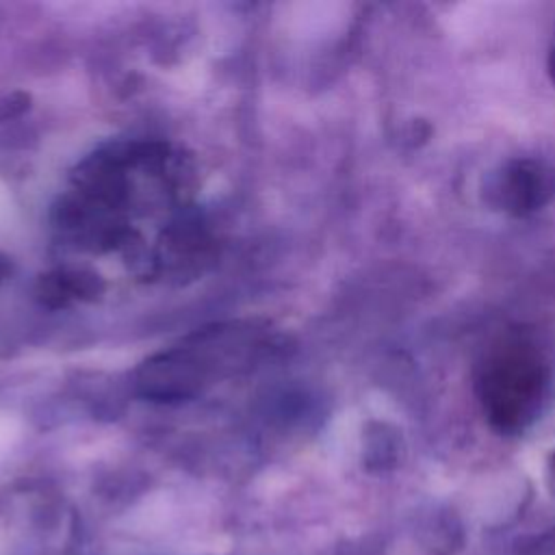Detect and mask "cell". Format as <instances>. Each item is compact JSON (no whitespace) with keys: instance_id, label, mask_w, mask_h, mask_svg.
Returning a JSON list of instances; mask_svg holds the SVG:
<instances>
[{"instance_id":"1","label":"cell","mask_w":555,"mask_h":555,"mask_svg":"<svg viewBox=\"0 0 555 555\" xmlns=\"http://www.w3.org/2000/svg\"><path fill=\"white\" fill-rule=\"evenodd\" d=\"M473 379L486 421L501 434L525 431L553 397V343L544 332L529 325L505 327L481 347Z\"/></svg>"},{"instance_id":"2","label":"cell","mask_w":555,"mask_h":555,"mask_svg":"<svg viewBox=\"0 0 555 555\" xmlns=\"http://www.w3.org/2000/svg\"><path fill=\"white\" fill-rule=\"evenodd\" d=\"M490 197L516 217L540 210L555 197V169L535 158L509 160L492 176Z\"/></svg>"},{"instance_id":"3","label":"cell","mask_w":555,"mask_h":555,"mask_svg":"<svg viewBox=\"0 0 555 555\" xmlns=\"http://www.w3.org/2000/svg\"><path fill=\"white\" fill-rule=\"evenodd\" d=\"M548 72H551V78L555 82V41H553V48H551V54H548Z\"/></svg>"},{"instance_id":"4","label":"cell","mask_w":555,"mask_h":555,"mask_svg":"<svg viewBox=\"0 0 555 555\" xmlns=\"http://www.w3.org/2000/svg\"><path fill=\"white\" fill-rule=\"evenodd\" d=\"M7 271H9V262H7V258L0 256V280L7 275Z\"/></svg>"}]
</instances>
